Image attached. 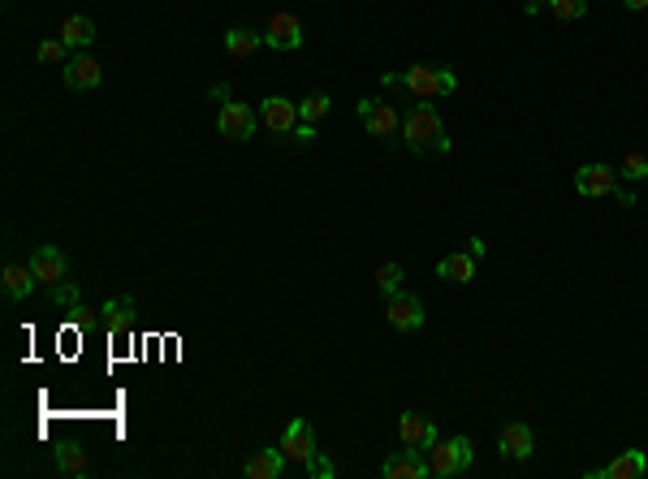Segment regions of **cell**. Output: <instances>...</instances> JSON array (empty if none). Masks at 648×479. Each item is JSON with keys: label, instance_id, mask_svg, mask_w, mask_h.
I'll use <instances>...</instances> for the list:
<instances>
[{"label": "cell", "instance_id": "cell-28", "mask_svg": "<svg viewBox=\"0 0 648 479\" xmlns=\"http://www.w3.org/2000/svg\"><path fill=\"white\" fill-rule=\"evenodd\" d=\"M66 39H48V44H39V61L44 66H57V61H66Z\"/></svg>", "mask_w": 648, "mask_h": 479}, {"label": "cell", "instance_id": "cell-29", "mask_svg": "<svg viewBox=\"0 0 648 479\" xmlns=\"http://www.w3.org/2000/svg\"><path fill=\"white\" fill-rule=\"evenodd\" d=\"M52 302H57V307H78V290H74V285H52Z\"/></svg>", "mask_w": 648, "mask_h": 479}, {"label": "cell", "instance_id": "cell-17", "mask_svg": "<svg viewBox=\"0 0 648 479\" xmlns=\"http://www.w3.org/2000/svg\"><path fill=\"white\" fill-rule=\"evenodd\" d=\"M285 449L277 445V449H260V454H255V458H251L247 466H242V475L247 479H277L285 471Z\"/></svg>", "mask_w": 648, "mask_h": 479}, {"label": "cell", "instance_id": "cell-6", "mask_svg": "<svg viewBox=\"0 0 648 479\" xmlns=\"http://www.w3.org/2000/svg\"><path fill=\"white\" fill-rule=\"evenodd\" d=\"M355 113H359V121L367 126L372 138H394V134H402L398 108H394V104H385V99H359V104H355Z\"/></svg>", "mask_w": 648, "mask_h": 479}, {"label": "cell", "instance_id": "cell-15", "mask_svg": "<svg viewBox=\"0 0 648 479\" xmlns=\"http://www.w3.org/2000/svg\"><path fill=\"white\" fill-rule=\"evenodd\" d=\"M398 436H402V445H411V449H428L432 441H437V428H432V419H428V414L406 411V414L398 419Z\"/></svg>", "mask_w": 648, "mask_h": 479}, {"label": "cell", "instance_id": "cell-32", "mask_svg": "<svg viewBox=\"0 0 648 479\" xmlns=\"http://www.w3.org/2000/svg\"><path fill=\"white\" fill-rule=\"evenodd\" d=\"M627 9H648V0H622Z\"/></svg>", "mask_w": 648, "mask_h": 479}, {"label": "cell", "instance_id": "cell-24", "mask_svg": "<svg viewBox=\"0 0 648 479\" xmlns=\"http://www.w3.org/2000/svg\"><path fill=\"white\" fill-rule=\"evenodd\" d=\"M324 117H329V96H324V91H316V96H307L299 104V121H307V126H316Z\"/></svg>", "mask_w": 648, "mask_h": 479}, {"label": "cell", "instance_id": "cell-5", "mask_svg": "<svg viewBox=\"0 0 648 479\" xmlns=\"http://www.w3.org/2000/svg\"><path fill=\"white\" fill-rule=\"evenodd\" d=\"M255 126H260V113H255L251 104H238V99L221 104V113H216L221 138H233V143H247L251 134H255Z\"/></svg>", "mask_w": 648, "mask_h": 479}, {"label": "cell", "instance_id": "cell-27", "mask_svg": "<svg viewBox=\"0 0 648 479\" xmlns=\"http://www.w3.org/2000/svg\"><path fill=\"white\" fill-rule=\"evenodd\" d=\"M376 290H385V294H398V290H402V268L398 264H381V268H376Z\"/></svg>", "mask_w": 648, "mask_h": 479}, {"label": "cell", "instance_id": "cell-11", "mask_svg": "<svg viewBox=\"0 0 648 479\" xmlns=\"http://www.w3.org/2000/svg\"><path fill=\"white\" fill-rule=\"evenodd\" d=\"M31 268H35V277H39V285H61L66 281V272H69V260L61 255L57 247H35L31 255Z\"/></svg>", "mask_w": 648, "mask_h": 479}, {"label": "cell", "instance_id": "cell-30", "mask_svg": "<svg viewBox=\"0 0 648 479\" xmlns=\"http://www.w3.org/2000/svg\"><path fill=\"white\" fill-rule=\"evenodd\" d=\"M307 475H312V479H329V475H333V463L324 458V454H320V449H316V458L307 463Z\"/></svg>", "mask_w": 648, "mask_h": 479}, {"label": "cell", "instance_id": "cell-31", "mask_svg": "<svg viewBox=\"0 0 648 479\" xmlns=\"http://www.w3.org/2000/svg\"><path fill=\"white\" fill-rule=\"evenodd\" d=\"M294 143H316V126L299 121V126H294Z\"/></svg>", "mask_w": 648, "mask_h": 479}, {"label": "cell", "instance_id": "cell-16", "mask_svg": "<svg viewBox=\"0 0 648 479\" xmlns=\"http://www.w3.org/2000/svg\"><path fill=\"white\" fill-rule=\"evenodd\" d=\"M0 285H5V294L14 298V302H26V298H31V290L39 285V277H35V268H26V264H5V272H0Z\"/></svg>", "mask_w": 648, "mask_h": 479}, {"label": "cell", "instance_id": "cell-25", "mask_svg": "<svg viewBox=\"0 0 648 479\" xmlns=\"http://www.w3.org/2000/svg\"><path fill=\"white\" fill-rule=\"evenodd\" d=\"M627 182H644L648 178V151H632L627 160H622V168H618Z\"/></svg>", "mask_w": 648, "mask_h": 479}, {"label": "cell", "instance_id": "cell-7", "mask_svg": "<svg viewBox=\"0 0 648 479\" xmlns=\"http://www.w3.org/2000/svg\"><path fill=\"white\" fill-rule=\"evenodd\" d=\"M282 449H285V463L307 471V463L316 458V432H312V423H307V419H294L282 436Z\"/></svg>", "mask_w": 648, "mask_h": 479}, {"label": "cell", "instance_id": "cell-23", "mask_svg": "<svg viewBox=\"0 0 648 479\" xmlns=\"http://www.w3.org/2000/svg\"><path fill=\"white\" fill-rule=\"evenodd\" d=\"M57 471H61V475H83V471H87V454L78 445L57 449Z\"/></svg>", "mask_w": 648, "mask_h": 479}, {"label": "cell", "instance_id": "cell-13", "mask_svg": "<svg viewBox=\"0 0 648 479\" xmlns=\"http://www.w3.org/2000/svg\"><path fill=\"white\" fill-rule=\"evenodd\" d=\"M644 471H648V454L644 449H627V454H618L610 466L588 471V479H640Z\"/></svg>", "mask_w": 648, "mask_h": 479}, {"label": "cell", "instance_id": "cell-9", "mask_svg": "<svg viewBox=\"0 0 648 479\" xmlns=\"http://www.w3.org/2000/svg\"><path fill=\"white\" fill-rule=\"evenodd\" d=\"M260 126H264L268 134H294V126H299V104H290L285 96H268L264 104H260Z\"/></svg>", "mask_w": 648, "mask_h": 479}, {"label": "cell", "instance_id": "cell-20", "mask_svg": "<svg viewBox=\"0 0 648 479\" xmlns=\"http://www.w3.org/2000/svg\"><path fill=\"white\" fill-rule=\"evenodd\" d=\"M437 277H441V281H454V285L476 281V255H471V250H467V255H446V260L437 264Z\"/></svg>", "mask_w": 648, "mask_h": 479}, {"label": "cell", "instance_id": "cell-21", "mask_svg": "<svg viewBox=\"0 0 648 479\" xmlns=\"http://www.w3.org/2000/svg\"><path fill=\"white\" fill-rule=\"evenodd\" d=\"M61 39H66L69 48H87V44H96V22L83 14H69L61 22Z\"/></svg>", "mask_w": 648, "mask_h": 479}, {"label": "cell", "instance_id": "cell-3", "mask_svg": "<svg viewBox=\"0 0 648 479\" xmlns=\"http://www.w3.org/2000/svg\"><path fill=\"white\" fill-rule=\"evenodd\" d=\"M476 463V449L467 436H454V441H432L428 445V471L432 475H463Z\"/></svg>", "mask_w": 648, "mask_h": 479}, {"label": "cell", "instance_id": "cell-2", "mask_svg": "<svg viewBox=\"0 0 648 479\" xmlns=\"http://www.w3.org/2000/svg\"><path fill=\"white\" fill-rule=\"evenodd\" d=\"M402 138H406V148L411 151H449V138H446V121L441 113L432 108L428 99H419L416 108H406L402 117Z\"/></svg>", "mask_w": 648, "mask_h": 479}, {"label": "cell", "instance_id": "cell-12", "mask_svg": "<svg viewBox=\"0 0 648 479\" xmlns=\"http://www.w3.org/2000/svg\"><path fill=\"white\" fill-rule=\"evenodd\" d=\"M61 78H66L69 91H91V87H100L104 69L96 56H69L66 69H61Z\"/></svg>", "mask_w": 648, "mask_h": 479}, {"label": "cell", "instance_id": "cell-19", "mask_svg": "<svg viewBox=\"0 0 648 479\" xmlns=\"http://www.w3.org/2000/svg\"><path fill=\"white\" fill-rule=\"evenodd\" d=\"M501 454L506 458H532V449H536V436H532V428L528 423H510V428L501 432Z\"/></svg>", "mask_w": 648, "mask_h": 479}, {"label": "cell", "instance_id": "cell-4", "mask_svg": "<svg viewBox=\"0 0 648 479\" xmlns=\"http://www.w3.org/2000/svg\"><path fill=\"white\" fill-rule=\"evenodd\" d=\"M575 190H580L583 199H605V195H614L622 199L627 208L635 203V195H627L622 186H618V173L610 165H583L580 173H575Z\"/></svg>", "mask_w": 648, "mask_h": 479}, {"label": "cell", "instance_id": "cell-8", "mask_svg": "<svg viewBox=\"0 0 648 479\" xmlns=\"http://www.w3.org/2000/svg\"><path fill=\"white\" fill-rule=\"evenodd\" d=\"M264 44L273 52H294L303 48V22L294 14H273L268 17V26H264Z\"/></svg>", "mask_w": 648, "mask_h": 479}, {"label": "cell", "instance_id": "cell-22", "mask_svg": "<svg viewBox=\"0 0 648 479\" xmlns=\"http://www.w3.org/2000/svg\"><path fill=\"white\" fill-rule=\"evenodd\" d=\"M104 324H108V332H126L134 324V298L121 294V298H108L104 302Z\"/></svg>", "mask_w": 648, "mask_h": 479}, {"label": "cell", "instance_id": "cell-14", "mask_svg": "<svg viewBox=\"0 0 648 479\" xmlns=\"http://www.w3.org/2000/svg\"><path fill=\"white\" fill-rule=\"evenodd\" d=\"M419 454H424V449H402V454H394V458H385V479H428L432 471H428V463H424V458H419Z\"/></svg>", "mask_w": 648, "mask_h": 479}, {"label": "cell", "instance_id": "cell-10", "mask_svg": "<svg viewBox=\"0 0 648 479\" xmlns=\"http://www.w3.org/2000/svg\"><path fill=\"white\" fill-rule=\"evenodd\" d=\"M385 320H389V329L398 332H416L424 324V302L416 294H389V307H385Z\"/></svg>", "mask_w": 648, "mask_h": 479}, {"label": "cell", "instance_id": "cell-18", "mask_svg": "<svg viewBox=\"0 0 648 479\" xmlns=\"http://www.w3.org/2000/svg\"><path fill=\"white\" fill-rule=\"evenodd\" d=\"M260 44H264V35L251 31V26H230V31H225V52H230L233 61H247V56H255V52H260Z\"/></svg>", "mask_w": 648, "mask_h": 479}, {"label": "cell", "instance_id": "cell-26", "mask_svg": "<svg viewBox=\"0 0 648 479\" xmlns=\"http://www.w3.org/2000/svg\"><path fill=\"white\" fill-rule=\"evenodd\" d=\"M549 9H553V17H562V22H580L588 14V0H549Z\"/></svg>", "mask_w": 648, "mask_h": 479}, {"label": "cell", "instance_id": "cell-1", "mask_svg": "<svg viewBox=\"0 0 648 479\" xmlns=\"http://www.w3.org/2000/svg\"><path fill=\"white\" fill-rule=\"evenodd\" d=\"M385 87L389 91H406V96L416 99H441L449 96L454 87H458V78H454V69L449 66H411L406 74H385Z\"/></svg>", "mask_w": 648, "mask_h": 479}]
</instances>
